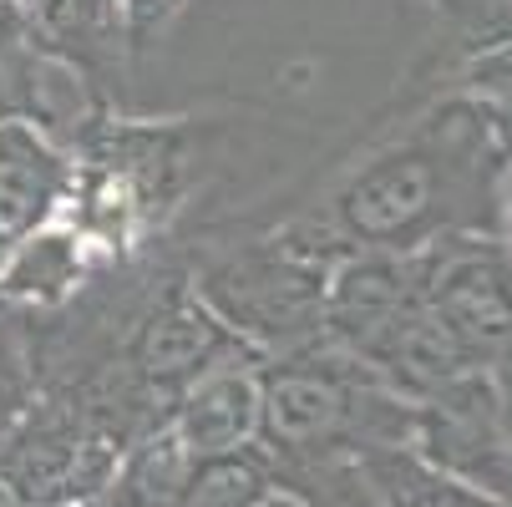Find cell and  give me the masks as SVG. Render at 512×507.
<instances>
[{
	"instance_id": "obj_1",
	"label": "cell",
	"mask_w": 512,
	"mask_h": 507,
	"mask_svg": "<svg viewBox=\"0 0 512 507\" xmlns=\"http://www.w3.org/2000/svg\"><path fill=\"white\" fill-rule=\"evenodd\" d=\"M507 158L497 117L447 87L345 158L310 208L340 249L416 254L447 234H497Z\"/></svg>"
},
{
	"instance_id": "obj_2",
	"label": "cell",
	"mask_w": 512,
	"mask_h": 507,
	"mask_svg": "<svg viewBox=\"0 0 512 507\" xmlns=\"http://www.w3.org/2000/svg\"><path fill=\"white\" fill-rule=\"evenodd\" d=\"M340 254L345 249L310 203L284 219L208 224L188 239L178 234L193 295L259 360L325 340V289Z\"/></svg>"
},
{
	"instance_id": "obj_3",
	"label": "cell",
	"mask_w": 512,
	"mask_h": 507,
	"mask_svg": "<svg viewBox=\"0 0 512 507\" xmlns=\"http://www.w3.org/2000/svg\"><path fill=\"white\" fill-rule=\"evenodd\" d=\"M198 117H142L132 107L102 112L77 142V224L107 264L153 259L178 239V224L203 183Z\"/></svg>"
},
{
	"instance_id": "obj_4",
	"label": "cell",
	"mask_w": 512,
	"mask_h": 507,
	"mask_svg": "<svg viewBox=\"0 0 512 507\" xmlns=\"http://www.w3.org/2000/svg\"><path fill=\"white\" fill-rule=\"evenodd\" d=\"M416 406L360 355L315 340L259 360V452L269 467H305L376 447H411Z\"/></svg>"
},
{
	"instance_id": "obj_5",
	"label": "cell",
	"mask_w": 512,
	"mask_h": 507,
	"mask_svg": "<svg viewBox=\"0 0 512 507\" xmlns=\"http://www.w3.org/2000/svg\"><path fill=\"white\" fill-rule=\"evenodd\" d=\"M117 431L66 386H41L0 431V482L21 507H92L122 462Z\"/></svg>"
},
{
	"instance_id": "obj_6",
	"label": "cell",
	"mask_w": 512,
	"mask_h": 507,
	"mask_svg": "<svg viewBox=\"0 0 512 507\" xmlns=\"http://www.w3.org/2000/svg\"><path fill=\"white\" fill-rule=\"evenodd\" d=\"M117 360L163 411H173V401L208 371L229 366V360H259V355L244 350L229 335V325L193 295L183 259H178V239H173V249L153 269L148 289H142V300L127 320Z\"/></svg>"
},
{
	"instance_id": "obj_7",
	"label": "cell",
	"mask_w": 512,
	"mask_h": 507,
	"mask_svg": "<svg viewBox=\"0 0 512 507\" xmlns=\"http://www.w3.org/2000/svg\"><path fill=\"white\" fill-rule=\"evenodd\" d=\"M421 305L477 360L497 366L512 340V254L502 234H447L411 254Z\"/></svg>"
},
{
	"instance_id": "obj_8",
	"label": "cell",
	"mask_w": 512,
	"mask_h": 507,
	"mask_svg": "<svg viewBox=\"0 0 512 507\" xmlns=\"http://www.w3.org/2000/svg\"><path fill=\"white\" fill-rule=\"evenodd\" d=\"M416 406L411 447L472 492H487L512 507V442L502 421V386L492 371H467L431 391Z\"/></svg>"
},
{
	"instance_id": "obj_9",
	"label": "cell",
	"mask_w": 512,
	"mask_h": 507,
	"mask_svg": "<svg viewBox=\"0 0 512 507\" xmlns=\"http://www.w3.org/2000/svg\"><path fill=\"white\" fill-rule=\"evenodd\" d=\"M274 482L300 507H507L436 472L416 447H376L305 467H274Z\"/></svg>"
},
{
	"instance_id": "obj_10",
	"label": "cell",
	"mask_w": 512,
	"mask_h": 507,
	"mask_svg": "<svg viewBox=\"0 0 512 507\" xmlns=\"http://www.w3.org/2000/svg\"><path fill=\"white\" fill-rule=\"evenodd\" d=\"M16 16L31 46L82 77L102 107H132L137 41L117 0H16Z\"/></svg>"
},
{
	"instance_id": "obj_11",
	"label": "cell",
	"mask_w": 512,
	"mask_h": 507,
	"mask_svg": "<svg viewBox=\"0 0 512 507\" xmlns=\"http://www.w3.org/2000/svg\"><path fill=\"white\" fill-rule=\"evenodd\" d=\"M77 198V158L31 122H0V264L31 234L61 224Z\"/></svg>"
},
{
	"instance_id": "obj_12",
	"label": "cell",
	"mask_w": 512,
	"mask_h": 507,
	"mask_svg": "<svg viewBox=\"0 0 512 507\" xmlns=\"http://www.w3.org/2000/svg\"><path fill=\"white\" fill-rule=\"evenodd\" d=\"M102 269H112L107 254L71 219H61V224L31 234L6 264H0V300L21 315H56L77 300Z\"/></svg>"
},
{
	"instance_id": "obj_13",
	"label": "cell",
	"mask_w": 512,
	"mask_h": 507,
	"mask_svg": "<svg viewBox=\"0 0 512 507\" xmlns=\"http://www.w3.org/2000/svg\"><path fill=\"white\" fill-rule=\"evenodd\" d=\"M168 426L188 457L249 447L259 437V360H229V366L193 381L173 401Z\"/></svg>"
},
{
	"instance_id": "obj_14",
	"label": "cell",
	"mask_w": 512,
	"mask_h": 507,
	"mask_svg": "<svg viewBox=\"0 0 512 507\" xmlns=\"http://www.w3.org/2000/svg\"><path fill=\"white\" fill-rule=\"evenodd\" d=\"M279 497L274 467L259 452V442L234 447V452H213V457H193L178 507H264Z\"/></svg>"
},
{
	"instance_id": "obj_15",
	"label": "cell",
	"mask_w": 512,
	"mask_h": 507,
	"mask_svg": "<svg viewBox=\"0 0 512 507\" xmlns=\"http://www.w3.org/2000/svg\"><path fill=\"white\" fill-rule=\"evenodd\" d=\"M117 6H122V16H127V26H132V41H137V51H142V46L163 41V36L193 11V0H117Z\"/></svg>"
},
{
	"instance_id": "obj_16",
	"label": "cell",
	"mask_w": 512,
	"mask_h": 507,
	"mask_svg": "<svg viewBox=\"0 0 512 507\" xmlns=\"http://www.w3.org/2000/svg\"><path fill=\"white\" fill-rule=\"evenodd\" d=\"M497 234L512 254V158H507V173H502V193H497Z\"/></svg>"
},
{
	"instance_id": "obj_17",
	"label": "cell",
	"mask_w": 512,
	"mask_h": 507,
	"mask_svg": "<svg viewBox=\"0 0 512 507\" xmlns=\"http://www.w3.org/2000/svg\"><path fill=\"white\" fill-rule=\"evenodd\" d=\"M497 386H502V421H507V442H512V381L497 376Z\"/></svg>"
},
{
	"instance_id": "obj_18",
	"label": "cell",
	"mask_w": 512,
	"mask_h": 507,
	"mask_svg": "<svg viewBox=\"0 0 512 507\" xmlns=\"http://www.w3.org/2000/svg\"><path fill=\"white\" fill-rule=\"evenodd\" d=\"M264 507H300V502H295V497H284V492H279V497H274V502H264Z\"/></svg>"
},
{
	"instance_id": "obj_19",
	"label": "cell",
	"mask_w": 512,
	"mask_h": 507,
	"mask_svg": "<svg viewBox=\"0 0 512 507\" xmlns=\"http://www.w3.org/2000/svg\"><path fill=\"white\" fill-rule=\"evenodd\" d=\"M431 6H442V0H431Z\"/></svg>"
}]
</instances>
